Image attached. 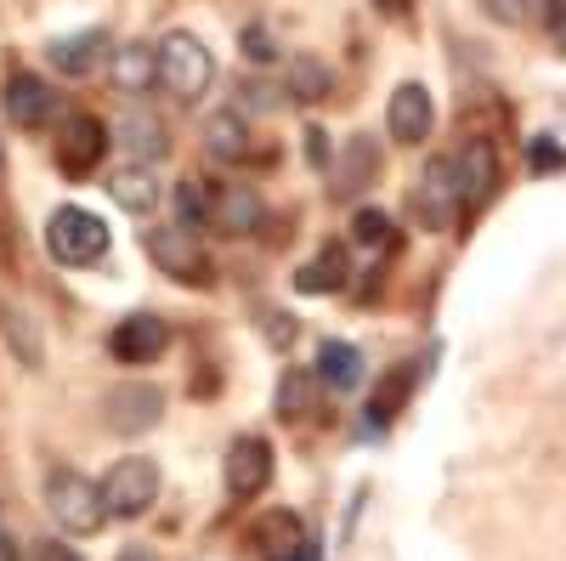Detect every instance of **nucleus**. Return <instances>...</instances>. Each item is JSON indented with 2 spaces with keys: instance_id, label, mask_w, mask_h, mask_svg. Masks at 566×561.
Returning a JSON list of instances; mask_svg holds the SVG:
<instances>
[{
  "instance_id": "1",
  "label": "nucleus",
  "mask_w": 566,
  "mask_h": 561,
  "mask_svg": "<svg viewBox=\"0 0 566 561\" xmlns=\"http://www.w3.org/2000/svg\"><path fill=\"white\" fill-rule=\"evenodd\" d=\"M45 510L63 533H97L108 522V499H103V482H91L74 465H52L45 471Z\"/></svg>"
},
{
  "instance_id": "2",
  "label": "nucleus",
  "mask_w": 566,
  "mask_h": 561,
  "mask_svg": "<svg viewBox=\"0 0 566 561\" xmlns=\"http://www.w3.org/2000/svg\"><path fill=\"white\" fill-rule=\"evenodd\" d=\"M142 250L154 256V267L165 272V278H176L181 290H210L216 284V261H210V250L199 245V232L193 227H148L142 232Z\"/></svg>"
},
{
  "instance_id": "3",
  "label": "nucleus",
  "mask_w": 566,
  "mask_h": 561,
  "mask_svg": "<svg viewBox=\"0 0 566 561\" xmlns=\"http://www.w3.org/2000/svg\"><path fill=\"white\" fill-rule=\"evenodd\" d=\"M216 80V58H210V45L199 34H187V29H170L159 40V85L170 91L176 103H199L205 91Z\"/></svg>"
},
{
  "instance_id": "4",
  "label": "nucleus",
  "mask_w": 566,
  "mask_h": 561,
  "mask_svg": "<svg viewBox=\"0 0 566 561\" xmlns=\"http://www.w3.org/2000/svg\"><path fill=\"white\" fill-rule=\"evenodd\" d=\"M45 256L57 267H97L108 256V221L80 205H63L45 221Z\"/></svg>"
},
{
  "instance_id": "5",
  "label": "nucleus",
  "mask_w": 566,
  "mask_h": 561,
  "mask_svg": "<svg viewBox=\"0 0 566 561\" xmlns=\"http://www.w3.org/2000/svg\"><path fill=\"white\" fill-rule=\"evenodd\" d=\"M103 499H108V517H119V522L148 517L154 499H159V465H154V459H142V454H125L119 465H108Z\"/></svg>"
},
{
  "instance_id": "6",
  "label": "nucleus",
  "mask_w": 566,
  "mask_h": 561,
  "mask_svg": "<svg viewBox=\"0 0 566 561\" xmlns=\"http://www.w3.org/2000/svg\"><path fill=\"white\" fill-rule=\"evenodd\" d=\"M380 170H386V154H380V143H374L368 131H357V136H346V148L328 159V199H363L374 181H380Z\"/></svg>"
},
{
  "instance_id": "7",
  "label": "nucleus",
  "mask_w": 566,
  "mask_h": 561,
  "mask_svg": "<svg viewBox=\"0 0 566 561\" xmlns=\"http://www.w3.org/2000/svg\"><path fill=\"white\" fill-rule=\"evenodd\" d=\"M266 221V205L250 181H210V232H221V239H250V232H261Z\"/></svg>"
},
{
  "instance_id": "8",
  "label": "nucleus",
  "mask_w": 566,
  "mask_h": 561,
  "mask_svg": "<svg viewBox=\"0 0 566 561\" xmlns=\"http://www.w3.org/2000/svg\"><path fill=\"white\" fill-rule=\"evenodd\" d=\"M108 125L97 120V114H63V131H57V170L63 176H91L103 165V154H108Z\"/></svg>"
},
{
  "instance_id": "9",
  "label": "nucleus",
  "mask_w": 566,
  "mask_h": 561,
  "mask_svg": "<svg viewBox=\"0 0 566 561\" xmlns=\"http://www.w3.org/2000/svg\"><path fill=\"white\" fill-rule=\"evenodd\" d=\"M448 165H453L459 205L464 210H482L493 199V187H499V154H493V143H488V136H470V143H459L448 154Z\"/></svg>"
},
{
  "instance_id": "10",
  "label": "nucleus",
  "mask_w": 566,
  "mask_h": 561,
  "mask_svg": "<svg viewBox=\"0 0 566 561\" xmlns=\"http://www.w3.org/2000/svg\"><path fill=\"white\" fill-rule=\"evenodd\" d=\"M170 346V323L159 312H130L108 330V357L125 363V368H142V363H159V352Z\"/></svg>"
},
{
  "instance_id": "11",
  "label": "nucleus",
  "mask_w": 566,
  "mask_h": 561,
  "mask_svg": "<svg viewBox=\"0 0 566 561\" xmlns=\"http://www.w3.org/2000/svg\"><path fill=\"white\" fill-rule=\"evenodd\" d=\"M103 414H108V432L114 437H142V432H154L159 419H165V392L148 386V381H125V386L108 392Z\"/></svg>"
},
{
  "instance_id": "12",
  "label": "nucleus",
  "mask_w": 566,
  "mask_h": 561,
  "mask_svg": "<svg viewBox=\"0 0 566 561\" xmlns=\"http://www.w3.org/2000/svg\"><path fill=\"white\" fill-rule=\"evenodd\" d=\"M250 550H255L261 561H317L312 533H306V522L295 517V510H266V517H255Z\"/></svg>"
},
{
  "instance_id": "13",
  "label": "nucleus",
  "mask_w": 566,
  "mask_h": 561,
  "mask_svg": "<svg viewBox=\"0 0 566 561\" xmlns=\"http://www.w3.org/2000/svg\"><path fill=\"white\" fill-rule=\"evenodd\" d=\"M114 143L130 154V159H142V165H159L165 154H170V125L148 108V103H130V108H119L114 114Z\"/></svg>"
},
{
  "instance_id": "14",
  "label": "nucleus",
  "mask_w": 566,
  "mask_h": 561,
  "mask_svg": "<svg viewBox=\"0 0 566 561\" xmlns=\"http://www.w3.org/2000/svg\"><path fill=\"white\" fill-rule=\"evenodd\" d=\"M0 108H7V120L18 131H45L57 120V91L45 85L40 74H29V69H12L7 91H0Z\"/></svg>"
},
{
  "instance_id": "15",
  "label": "nucleus",
  "mask_w": 566,
  "mask_h": 561,
  "mask_svg": "<svg viewBox=\"0 0 566 561\" xmlns=\"http://www.w3.org/2000/svg\"><path fill=\"white\" fill-rule=\"evenodd\" d=\"M413 216L424 221V232H442V227H453V221L464 216L459 187H453V165H448V159H431V165H424V176H419V187H413Z\"/></svg>"
},
{
  "instance_id": "16",
  "label": "nucleus",
  "mask_w": 566,
  "mask_h": 561,
  "mask_svg": "<svg viewBox=\"0 0 566 561\" xmlns=\"http://www.w3.org/2000/svg\"><path fill=\"white\" fill-rule=\"evenodd\" d=\"M266 482H272V443L255 437V432L232 437V448H227V494L255 499V494H266Z\"/></svg>"
},
{
  "instance_id": "17",
  "label": "nucleus",
  "mask_w": 566,
  "mask_h": 561,
  "mask_svg": "<svg viewBox=\"0 0 566 561\" xmlns=\"http://www.w3.org/2000/svg\"><path fill=\"white\" fill-rule=\"evenodd\" d=\"M437 125V103H431V91H424L419 80H402L391 91V108H386V131L397 136L402 148H419L424 136H431Z\"/></svg>"
},
{
  "instance_id": "18",
  "label": "nucleus",
  "mask_w": 566,
  "mask_h": 561,
  "mask_svg": "<svg viewBox=\"0 0 566 561\" xmlns=\"http://www.w3.org/2000/svg\"><path fill=\"white\" fill-rule=\"evenodd\" d=\"M413 392H419V357H408V363H391V368L380 374V386H374V397H368V426H374V432L397 426V419H402V408L413 403Z\"/></svg>"
},
{
  "instance_id": "19",
  "label": "nucleus",
  "mask_w": 566,
  "mask_h": 561,
  "mask_svg": "<svg viewBox=\"0 0 566 561\" xmlns=\"http://www.w3.org/2000/svg\"><path fill=\"white\" fill-rule=\"evenodd\" d=\"M45 58H52V69L63 80H85L97 74L103 58H108V34L103 29H80V34H57L52 45H45Z\"/></svg>"
},
{
  "instance_id": "20",
  "label": "nucleus",
  "mask_w": 566,
  "mask_h": 561,
  "mask_svg": "<svg viewBox=\"0 0 566 561\" xmlns=\"http://www.w3.org/2000/svg\"><path fill=\"white\" fill-rule=\"evenodd\" d=\"M108 194H114V205L119 210H130V216H148L154 205H159V176H154V165H142V159H130V165H119V170H108Z\"/></svg>"
},
{
  "instance_id": "21",
  "label": "nucleus",
  "mask_w": 566,
  "mask_h": 561,
  "mask_svg": "<svg viewBox=\"0 0 566 561\" xmlns=\"http://www.w3.org/2000/svg\"><path fill=\"white\" fill-rule=\"evenodd\" d=\"M317 403H323L317 368H283V381H277V419L283 426H306L317 414Z\"/></svg>"
},
{
  "instance_id": "22",
  "label": "nucleus",
  "mask_w": 566,
  "mask_h": 561,
  "mask_svg": "<svg viewBox=\"0 0 566 561\" xmlns=\"http://www.w3.org/2000/svg\"><path fill=\"white\" fill-rule=\"evenodd\" d=\"M205 148H210V159H221V165L250 159V120H244V108H216V114L205 120Z\"/></svg>"
},
{
  "instance_id": "23",
  "label": "nucleus",
  "mask_w": 566,
  "mask_h": 561,
  "mask_svg": "<svg viewBox=\"0 0 566 561\" xmlns=\"http://www.w3.org/2000/svg\"><path fill=\"white\" fill-rule=\"evenodd\" d=\"M108 80H114L119 91H154V80H159V52H154L148 40L119 45V52L108 58Z\"/></svg>"
},
{
  "instance_id": "24",
  "label": "nucleus",
  "mask_w": 566,
  "mask_h": 561,
  "mask_svg": "<svg viewBox=\"0 0 566 561\" xmlns=\"http://www.w3.org/2000/svg\"><path fill=\"white\" fill-rule=\"evenodd\" d=\"M346 284H352V267H346V250H340V245H323L317 261H306V267L295 272V290H301V295H335V290H346Z\"/></svg>"
},
{
  "instance_id": "25",
  "label": "nucleus",
  "mask_w": 566,
  "mask_h": 561,
  "mask_svg": "<svg viewBox=\"0 0 566 561\" xmlns=\"http://www.w3.org/2000/svg\"><path fill=\"white\" fill-rule=\"evenodd\" d=\"M317 381L328 392H352L363 381V352L352 341H323L317 346Z\"/></svg>"
},
{
  "instance_id": "26",
  "label": "nucleus",
  "mask_w": 566,
  "mask_h": 561,
  "mask_svg": "<svg viewBox=\"0 0 566 561\" xmlns=\"http://www.w3.org/2000/svg\"><path fill=\"white\" fill-rule=\"evenodd\" d=\"M328 91H335V69H328L323 58H312V52L290 58V97L295 103H323Z\"/></svg>"
},
{
  "instance_id": "27",
  "label": "nucleus",
  "mask_w": 566,
  "mask_h": 561,
  "mask_svg": "<svg viewBox=\"0 0 566 561\" xmlns=\"http://www.w3.org/2000/svg\"><path fill=\"white\" fill-rule=\"evenodd\" d=\"M176 210H181V227H205L210 221V176H187L176 187Z\"/></svg>"
},
{
  "instance_id": "28",
  "label": "nucleus",
  "mask_w": 566,
  "mask_h": 561,
  "mask_svg": "<svg viewBox=\"0 0 566 561\" xmlns=\"http://www.w3.org/2000/svg\"><path fill=\"white\" fill-rule=\"evenodd\" d=\"M352 239L368 245V250H374V245H391V216H386V210H357V216H352Z\"/></svg>"
},
{
  "instance_id": "29",
  "label": "nucleus",
  "mask_w": 566,
  "mask_h": 561,
  "mask_svg": "<svg viewBox=\"0 0 566 561\" xmlns=\"http://www.w3.org/2000/svg\"><path fill=\"white\" fill-rule=\"evenodd\" d=\"M239 52H244L250 63H261V69H266V63H277V34H272L266 23H250V29L239 34Z\"/></svg>"
},
{
  "instance_id": "30",
  "label": "nucleus",
  "mask_w": 566,
  "mask_h": 561,
  "mask_svg": "<svg viewBox=\"0 0 566 561\" xmlns=\"http://www.w3.org/2000/svg\"><path fill=\"white\" fill-rule=\"evenodd\" d=\"M482 12H488L493 23H504V29H522V23L538 12V0H482Z\"/></svg>"
},
{
  "instance_id": "31",
  "label": "nucleus",
  "mask_w": 566,
  "mask_h": 561,
  "mask_svg": "<svg viewBox=\"0 0 566 561\" xmlns=\"http://www.w3.org/2000/svg\"><path fill=\"white\" fill-rule=\"evenodd\" d=\"M533 165L538 170H566V148H555L549 136H538V143H533Z\"/></svg>"
},
{
  "instance_id": "32",
  "label": "nucleus",
  "mask_w": 566,
  "mask_h": 561,
  "mask_svg": "<svg viewBox=\"0 0 566 561\" xmlns=\"http://www.w3.org/2000/svg\"><path fill=\"white\" fill-rule=\"evenodd\" d=\"M538 7H544V23H549V34L566 45V0H538Z\"/></svg>"
},
{
  "instance_id": "33",
  "label": "nucleus",
  "mask_w": 566,
  "mask_h": 561,
  "mask_svg": "<svg viewBox=\"0 0 566 561\" xmlns=\"http://www.w3.org/2000/svg\"><path fill=\"white\" fill-rule=\"evenodd\" d=\"M374 12H380V18H397V23H402V18L413 12V0H374Z\"/></svg>"
},
{
  "instance_id": "34",
  "label": "nucleus",
  "mask_w": 566,
  "mask_h": 561,
  "mask_svg": "<svg viewBox=\"0 0 566 561\" xmlns=\"http://www.w3.org/2000/svg\"><path fill=\"white\" fill-rule=\"evenodd\" d=\"M306 154H312V165H328V143H323V131H317V125L306 131Z\"/></svg>"
},
{
  "instance_id": "35",
  "label": "nucleus",
  "mask_w": 566,
  "mask_h": 561,
  "mask_svg": "<svg viewBox=\"0 0 566 561\" xmlns=\"http://www.w3.org/2000/svg\"><path fill=\"white\" fill-rule=\"evenodd\" d=\"M244 91H250V108H277L272 85H261V80H255V85H244Z\"/></svg>"
},
{
  "instance_id": "36",
  "label": "nucleus",
  "mask_w": 566,
  "mask_h": 561,
  "mask_svg": "<svg viewBox=\"0 0 566 561\" xmlns=\"http://www.w3.org/2000/svg\"><path fill=\"white\" fill-rule=\"evenodd\" d=\"M40 561H80V555H74L69 544H57V539H45V544H40Z\"/></svg>"
},
{
  "instance_id": "37",
  "label": "nucleus",
  "mask_w": 566,
  "mask_h": 561,
  "mask_svg": "<svg viewBox=\"0 0 566 561\" xmlns=\"http://www.w3.org/2000/svg\"><path fill=\"white\" fill-rule=\"evenodd\" d=\"M119 561H159V555H154V550H142V544H125Z\"/></svg>"
},
{
  "instance_id": "38",
  "label": "nucleus",
  "mask_w": 566,
  "mask_h": 561,
  "mask_svg": "<svg viewBox=\"0 0 566 561\" xmlns=\"http://www.w3.org/2000/svg\"><path fill=\"white\" fill-rule=\"evenodd\" d=\"M0 561H18V544H12L7 533H0Z\"/></svg>"
},
{
  "instance_id": "39",
  "label": "nucleus",
  "mask_w": 566,
  "mask_h": 561,
  "mask_svg": "<svg viewBox=\"0 0 566 561\" xmlns=\"http://www.w3.org/2000/svg\"><path fill=\"white\" fill-rule=\"evenodd\" d=\"M0 176H7V148H0Z\"/></svg>"
}]
</instances>
